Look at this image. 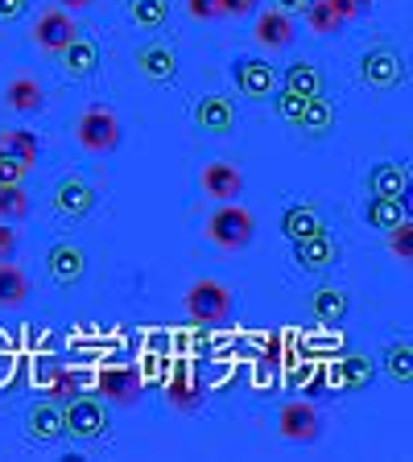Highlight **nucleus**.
<instances>
[{
  "mask_svg": "<svg viewBox=\"0 0 413 462\" xmlns=\"http://www.w3.org/2000/svg\"><path fill=\"white\" fill-rule=\"evenodd\" d=\"M252 236H257V219H252L249 207H240V199L220 202V207L207 215V240H211L215 248L244 252L252 244Z\"/></svg>",
  "mask_w": 413,
  "mask_h": 462,
  "instance_id": "obj_1",
  "label": "nucleus"
},
{
  "mask_svg": "<svg viewBox=\"0 0 413 462\" xmlns=\"http://www.w3.org/2000/svg\"><path fill=\"white\" fill-rule=\"evenodd\" d=\"M356 79L368 87V91H380V96H389V91L405 87L409 70H405V58L397 54L393 46H372V50H364V54H360Z\"/></svg>",
  "mask_w": 413,
  "mask_h": 462,
  "instance_id": "obj_2",
  "label": "nucleus"
},
{
  "mask_svg": "<svg viewBox=\"0 0 413 462\" xmlns=\"http://www.w3.org/2000/svg\"><path fill=\"white\" fill-rule=\"evenodd\" d=\"M231 310H236V293H231L223 281L202 277L186 289V314H191L194 322H202V327H220V322H228Z\"/></svg>",
  "mask_w": 413,
  "mask_h": 462,
  "instance_id": "obj_3",
  "label": "nucleus"
},
{
  "mask_svg": "<svg viewBox=\"0 0 413 462\" xmlns=\"http://www.w3.org/2000/svg\"><path fill=\"white\" fill-rule=\"evenodd\" d=\"M108 401H99V396L91 393H79L67 401V409H62V433H70L75 442H96V438H104L108 433Z\"/></svg>",
  "mask_w": 413,
  "mask_h": 462,
  "instance_id": "obj_4",
  "label": "nucleus"
},
{
  "mask_svg": "<svg viewBox=\"0 0 413 462\" xmlns=\"http://www.w3.org/2000/svg\"><path fill=\"white\" fill-rule=\"evenodd\" d=\"M75 141L83 144L91 157H104L120 149V120H116L112 107H87L75 120Z\"/></svg>",
  "mask_w": 413,
  "mask_h": 462,
  "instance_id": "obj_5",
  "label": "nucleus"
},
{
  "mask_svg": "<svg viewBox=\"0 0 413 462\" xmlns=\"http://www.w3.org/2000/svg\"><path fill=\"white\" fill-rule=\"evenodd\" d=\"M50 202H54V215L67 223H83L87 215L99 207V190L91 182H87L83 173H67V178H58L54 194H50Z\"/></svg>",
  "mask_w": 413,
  "mask_h": 462,
  "instance_id": "obj_6",
  "label": "nucleus"
},
{
  "mask_svg": "<svg viewBox=\"0 0 413 462\" xmlns=\"http://www.w3.org/2000/svg\"><path fill=\"white\" fill-rule=\"evenodd\" d=\"M231 83L244 99H269L277 91V67L257 54H244L231 62Z\"/></svg>",
  "mask_w": 413,
  "mask_h": 462,
  "instance_id": "obj_7",
  "label": "nucleus"
},
{
  "mask_svg": "<svg viewBox=\"0 0 413 462\" xmlns=\"http://www.w3.org/2000/svg\"><path fill=\"white\" fill-rule=\"evenodd\" d=\"M289 256H294L298 273H327V269L339 264L343 248H339V240L331 236V231H318V236H306V240L289 244Z\"/></svg>",
  "mask_w": 413,
  "mask_h": 462,
  "instance_id": "obj_8",
  "label": "nucleus"
},
{
  "mask_svg": "<svg viewBox=\"0 0 413 462\" xmlns=\"http://www.w3.org/2000/svg\"><path fill=\"white\" fill-rule=\"evenodd\" d=\"M277 433L286 442H298V446H310L318 442V433H323V417L310 401H289L277 409Z\"/></svg>",
  "mask_w": 413,
  "mask_h": 462,
  "instance_id": "obj_9",
  "label": "nucleus"
},
{
  "mask_svg": "<svg viewBox=\"0 0 413 462\" xmlns=\"http://www.w3.org/2000/svg\"><path fill=\"white\" fill-rule=\"evenodd\" d=\"M33 46L38 50H46V54H58L62 46H70V42L79 38V25H75V17H70L67 9H46V13H38V21H33Z\"/></svg>",
  "mask_w": 413,
  "mask_h": 462,
  "instance_id": "obj_10",
  "label": "nucleus"
},
{
  "mask_svg": "<svg viewBox=\"0 0 413 462\" xmlns=\"http://www.w3.org/2000/svg\"><path fill=\"white\" fill-rule=\"evenodd\" d=\"M46 277L54 281V285H62V289L79 285V281L87 277V252L79 248V244H70V240L50 244L46 248Z\"/></svg>",
  "mask_w": 413,
  "mask_h": 462,
  "instance_id": "obj_11",
  "label": "nucleus"
},
{
  "mask_svg": "<svg viewBox=\"0 0 413 462\" xmlns=\"http://www.w3.org/2000/svg\"><path fill=\"white\" fill-rule=\"evenodd\" d=\"M199 186L211 202H236L244 194V173L231 162H207L199 173Z\"/></svg>",
  "mask_w": 413,
  "mask_h": 462,
  "instance_id": "obj_12",
  "label": "nucleus"
},
{
  "mask_svg": "<svg viewBox=\"0 0 413 462\" xmlns=\"http://www.w3.org/2000/svg\"><path fill=\"white\" fill-rule=\"evenodd\" d=\"M133 62L141 70V79H149V83H174L178 79V54L165 42H141Z\"/></svg>",
  "mask_w": 413,
  "mask_h": 462,
  "instance_id": "obj_13",
  "label": "nucleus"
},
{
  "mask_svg": "<svg viewBox=\"0 0 413 462\" xmlns=\"http://www.w3.org/2000/svg\"><path fill=\"white\" fill-rule=\"evenodd\" d=\"M252 38H257L260 50H289L294 38H298V21L289 17V13H281V9H265L257 17Z\"/></svg>",
  "mask_w": 413,
  "mask_h": 462,
  "instance_id": "obj_14",
  "label": "nucleus"
},
{
  "mask_svg": "<svg viewBox=\"0 0 413 462\" xmlns=\"http://www.w3.org/2000/svg\"><path fill=\"white\" fill-rule=\"evenodd\" d=\"M25 438L29 442H38V446H50L62 438V404L58 401H38V404H29V413H25Z\"/></svg>",
  "mask_w": 413,
  "mask_h": 462,
  "instance_id": "obj_15",
  "label": "nucleus"
},
{
  "mask_svg": "<svg viewBox=\"0 0 413 462\" xmlns=\"http://www.w3.org/2000/svg\"><path fill=\"white\" fill-rule=\"evenodd\" d=\"M191 116H194V128H202L211 136H228L236 128V104L228 96H202Z\"/></svg>",
  "mask_w": 413,
  "mask_h": 462,
  "instance_id": "obj_16",
  "label": "nucleus"
},
{
  "mask_svg": "<svg viewBox=\"0 0 413 462\" xmlns=\"http://www.w3.org/2000/svg\"><path fill=\"white\" fill-rule=\"evenodd\" d=\"M96 393H99V401L133 404L141 396V372H133V367H104L96 375Z\"/></svg>",
  "mask_w": 413,
  "mask_h": 462,
  "instance_id": "obj_17",
  "label": "nucleus"
},
{
  "mask_svg": "<svg viewBox=\"0 0 413 462\" xmlns=\"http://www.w3.org/2000/svg\"><path fill=\"white\" fill-rule=\"evenodd\" d=\"M364 190L380 199H409V170L401 162H376L364 173Z\"/></svg>",
  "mask_w": 413,
  "mask_h": 462,
  "instance_id": "obj_18",
  "label": "nucleus"
},
{
  "mask_svg": "<svg viewBox=\"0 0 413 462\" xmlns=\"http://www.w3.org/2000/svg\"><path fill=\"white\" fill-rule=\"evenodd\" d=\"M54 58H58V67H62L67 79H91L99 70V46L91 38H83V33H79L70 46L58 50Z\"/></svg>",
  "mask_w": 413,
  "mask_h": 462,
  "instance_id": "obj_19",
  "label": "nucleus"
},
{
  "mask_svg": "<svg viewBox=\"0 0 413 462\" xmlns=\"http://www.w3.org/2000/svg\"><path fill=\"white\" fill-rule=\"evenodd\" d=\"M310 314H314V322H323V327H343L347 314H352V298H347V289L318 285L314 293H310Z\"/></svg>",
  "mask_w": 413,
  "mask_h": 462,
  "instance_id": "obj_20",
  "label": "nucleus"
},
{
  "mask_svg": "<svg viewBox=\"0 0 413 462\" xmlns=\"http://www.w3.org/2000/svg\"><path fill=\"white\" fill-rule=\"evenodd\" d=\"M277 227H281V236L294 244V240H306V236H318V231H327V223H323V215H318L314 202H289L286 211H281Z\"/></svg>",
  "mask_w": 413,
  "mask_h": 462,
  "instance_id": "obj_21",
  "label": "nucleus"
},
{
  "mask_svg": "<svg viewBox=\"0 0 413 462\" xmlns=\"http://www.w3.org/2000/svg\"><path fill=\"white\" fill-rule=\"evenodd\" d=\"M335 120H339V112H335V104L327 99V91L323 96H310L306 99V107H302V116H298V133L302 136H310V141H323V136H331L335 133Z\"/></svg>",
  "mask_w": 413,
  "mask_h": 462,
  "instance_id": "obj_22",
  "label": "nucleus"
},
{
  "mask_svg": "<svg viewBox=\"0 0 413 462\" xmlns=\"http://www.w3.org/2000/svg\"><path fill=\"white\" fill-rule=\"evenodd\" d=\"M376 380V359L364 356V351H347V356L335 359V384L347 388V393H364Z\"/></svg>",
  "mask_w": 413,
  "mask_h": 462,
  "instance_id": "obj_23",
  "label": "nucleus"
},
{
  "mask_svg": "<svg viewBox=\"0 0 413 462\" xmlns=\"http://www.w3.org/2000/svg\"><path fill=\"white\" fill-rule=\"evenodd\" d=\"M0 99H5V107H9V112H17V116H38L42 107H46V91H42L38 79H29V75L9 79Z\"/></svg>",
  "mask_w": 413,
  "mask_h": 462,
  "instance_id": "obj_24",
  "label": "nucleus"
},
{
  "mask_svg": "<svg viewBox=\"0 0 413 462\" xmlns=\"http://www.w3.org/2000/svg\"><path fill=\"white\" fill-rule=\"evenodd\" d=\"M401 219H409V199H380V194H368L364 199V223L368 227L389 231Z\"/></svg>",
  "mask_w": 413,
  "mask_h": 462,
  "instance_id": "obj_25",
  "label": "nucleus"
},
{
  "mask_svg": "<svg viewBox=\"0 0 413 462\" xmlns=\"http://www.w3.org/2000/svg\"><path fill=\"white\" fill-rule=\"evenodd\" d=\"M277 87H289V91H298V96H323L327 91V79L314 62H289L286 70L277 75Z\"/></svg>",
  "mask_w": 413,
  "mask_h": 462,
  "instance_id": "obj_26",
  "label": "nucleus"
},
{
  "mask_svg": "<svg viewBox=\"0 0 413 462\" xmlns=\"http://www.w3.org/2000/svg\"><path fill=\"white\" fill-rule=\"evenodd\" d=\"M380 372H385L389 380H397L401 388L413 384V346H409V338H393V343L380 351Z\"/></svg>",
  "mask_w": 413,
  "mask_h": 462,
  "instance_id": "obj_27",
  "label": "nucleus"
},
{
  "mask_svg": "<svg viewBox=\"0 0 413 462\" xmlns=\"http://www.w3.org/2000/svg\"><path fill=\"white\" fill-rule=\"evenodd\" d=\"M165 401L178 409V413H199L202 401H207V388L194 380V375H174L165 384Z\"/></svg>",
  "mask_w": 413,
  "mask_h": 462,
  "instance_id": "obj_28",
  "label": "nucleus"
},
{
  "mask_svg": "<svg viewBox=\"0 0 413 462\" xmlns=\"http://www.w3.org/2000/svg\"><path fill=\"white\" fill-rule=\"evenodd\" d=\"M0 149H5V153H13V157H21L29 170H33V165H38V157H42V141H38V133H33V128H5V133H0Z\"/></svg>",
  "mask_w": 413,
  "mask_h": 462,
  "instance_id": "obj_29",
  "label": "nucleus"
},
{
  "mask_svg": "<svg viewBox=\"0 0 413 462\" xmlns=\"http://www.w3.org/2000/svg\"><path fill=\"white\" fill-rule=\"evenodd\" d=\"M29 298V277L13 264V260H0V310H17Z\"/></svg>",
  "mask_w": 413,
  "mask_h": 462,
  "instance_id": "obj_30",
  "label": "nucleus"
},
{
  "mask_svg": "<svg viewBox=\"0 0 413 462\" xmlns=\"http://www.w3.org/2000/svg\"><path fill=\"white\" fill-rule=\"evenodd\" d=\"M29 211H33V199L21 182L0 186V223H25Z\"/></svg>",
  "mask_w": 413,
  "mask_h": 462,
  "instance_id": "obj_31",
  "label": "nucleus"
},
{
  "mask_svg": "<svg viewBox=\"0 0 413 462\" xmlns=\"http://www.w3.org/2000/svg\"><path fill=\"white\" fill-rule=\"evenodd\" d=\"M302 21H306V29L314 33V38H331V33H339V29H343L339 13L331 9L327 0H310L306 9H302Z\"/></svg>",
  "mask_w": 413,
  "mask_h": 462,
  "instance_id": "obj_32",
  "label": "nucleus"
},
{
  "mask_svg": "<svg viewBox=\"0 0 413 462\" xmlns=\"http://www.w3.org/2000/svg\"><path fill=\"white\" fill-rule=\"evenodd\" d=\"M170 17V0H128V21L136 29H162Z\"/></svg>",
  "mask_w": 413,
  "mask_h": 462,
  "instance_id": "obj_33",
  "label": "nucleus"
},
{
  "mask_svg": "<svg viewBox=\"0 0 413 462\" xmlns=\"http://www.w3.org/2000/svg\"><path fill=\"white\" fill-rule=\"evenodd\" d=\"M273 112L281 116V120H286L289 128L298 125V116H302V107H306V96H298V91H289V87H277V91H273Z\"/></svg>",
  "mask_w": 413,
  "mask_h": 462,
  "instance_id": "obj_34",
  "label": "nucleus"
},
{
  "mask_svg": "<svg viewBox=\"0 0 413 462\" xmlns=\"http://www.w3.org/2000/svg\"><path fill=\"white\" fill-rule=\"evenodd\" d=\"M79 393H83V375H79V372H54V375H50V384H46L50 401L67 404L70 396H79Z\"/></svg>",
  "mask_w": 413,
  "mask_h": 462,
  "instance_id": "obj_35",
  "label": "nucleus"
},
{
  "mask_svg": "<svg viewBox=\"0 0 413 462\" xmlns=\"http://www.w3.org/2000/svg\"><path fill=\"white\" fill-rule=\"evenodd\" d=\"M385 236H389V252H393L401 264H409V260H413V223L401 219L397 227H389Z\"/></svg>",
  "mask_w": 413,
  "mask_h": 462,
  "instance_id": "obj_36",
  "label": "nucleus"
},
{
  "mask_svg": "<svg viewBox=\"0 0 413 462\" xmlns=\"http://www.w3.org/2000/svg\"><path fill=\"white\" fill-rule=\"evenodd\" d=\"M25 173H29V165L21 162V157H13V153H5V149H0V186L25 182Z\"/></svg>",
  "mask_w": 413,
  "mask_h": 462,
  "instance_id": "obj_37",
  "label": "nucleus"
},
{
  "mask_svg": "<svg viewBox=\"0 0 413 462\" xmlns=\"http://www.w3.org/2000/svg\"><path fill=\"white\" fill-rule=\"evenodd\" d=\"M327 5L339 13V21H343V25H347V21H356V17H364V13H368V0H327Z\"/></svg>",
  "mask_w": 413,
  "mask_h": 462,
  "instance_id": "obj_38",
  "label": "nucleus"
},
{
  "mask_svg": "<svg viewBox=\"0 0 413 462\" xmlns=\"http://www.w3.org/2000/svg\"><path fill=\"white\" fill-rule=\"evenodd\" d=\"M186 13L194 21H220V0H186Z\"/></svg>",
  "mask_w": 413,
  "mask_h": 462,
  "instance_id": "obj_39",
  "label": "nucleus"
},
{
  "mask_svg": "<svg viewBox=\"0 0 413 462\" xmlns=\"http://www.w3.org/2000/svg\"><path fill=\"white\" fill-rule=\"evenodd\" d=\"M249 13H257V0H220V17H249Z\"/></svg>",
  "mask_w": 413,
  "mask_h": 462,
  "instance_id": "obj_40",
  "label": "nucleus"
},
{
  "mask_svg": "<svg viewBox=\"0 0 413 462\" xmlns=\"http://www.w3.org/2000/svg\"><path fill=\"white\" fill-rule=\"evenodd\" d=\"M29 13V0H0V25H13Z\"/></svg>",
  "mask_w": 413,
  "mask_h": 462,
  "instance_id": "obj_41",
  "label": "nucleus"
},
{
  "mask_svg": "<svg viewBox=\"0 0 413 462\" xmlns=\"http://www.w3.org/2000/svg\"><path fill=\"white\" fill-rule=\"evenodd\" d=\"M17 256V231L9 223H0V260H13Z\"/></svg>",
  "mask_w": 413,
  "mask_h": 462,
  "instance_id": "obj_42",
  "label": "nucleus"
},
{
  "mask_svg": "<svg viewBox=\"0 0 413 462\" xmlns=\"http://www.w3.org/2000/svg\"><path fill=\"white\" fill-rule=\"evenodd\" d=\"M310 0H273V9L289 13V17H302V9H306Z\"/></svg>",
  "mask_w": 413,
  "mask_h": 462,
  "instance_id": "obj_43",
  "label": "nucleus"
},
{
  "mask_svg": "<svg viewBox=\"0 0 413 462\" xmlns=\"http://www.w3.org/2000/svg\"><path fill=\"white\" fill-rule=\"evenodd\" d=\"M58 9H67V13H79V9H91V0H54Z\"/></svg>",
  "mask_w": 413,
  "mask_h": 462,
  "instance_id": "obj_44",
  "label": "nucleus"
}]
</instances>
